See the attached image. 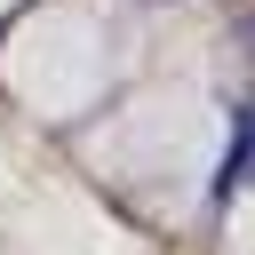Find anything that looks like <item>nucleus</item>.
<instances>
[{"instance_id":"nucleus-1","label":"nucleus","mask_w":255,"mask_h":255,"mask_svg":"<svg viewBox=\"0 0 255 255\" xmlns=\"http://www.w3.org/2000/svg\"><path fill=\"white\" fill-rule=\"evenodd\" d=\"M247 48H255V24H247ZM239 159H255V96H247V112H239Z\"/></svg>"}]
</instances>
